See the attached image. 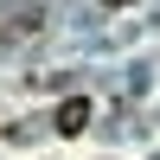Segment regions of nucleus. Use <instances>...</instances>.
I'll list each match as a JSON object with an SVG mask.
<instances>
[{
    "instance_id": "1",
    "label": "nucleus",
    "mask_w": 160,
    "mask_h": 160,
    "mask_svg": "<svg viewBox=\"0 0 160 160\" xmlns=\"http://www.w3.org/2000/svg\"><path fill=\"white\" fill-rule=\"evenodd\" d=\"M51 128H58V135H83V128H90V96H71V102H58Z\"/></svg>"
}]
</instances>
